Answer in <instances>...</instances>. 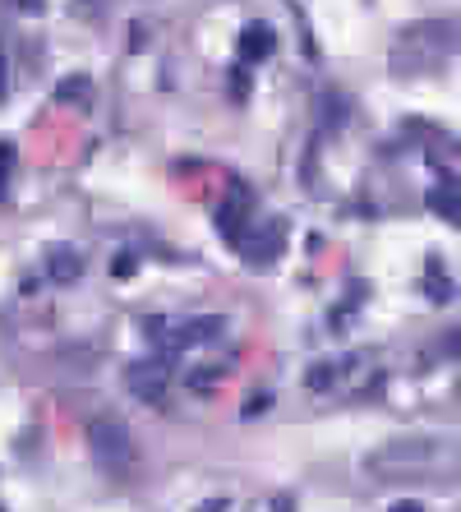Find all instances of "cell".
Returning <instances> with one entry per match:
<instances>
[{
  "mask_svg": "<svg viewBox=\"0 0 461 512\" xmlns=\"http://www.w3.org/2000/svg\"><path fill=\"white\" fill-rule=\"evenodd\" d=\"M222 379L226 374L217 370V365H203V370L185 374V388H190V393H213V388H222Z\"/></svg>",
  "mask_w": 461,
  "mask_h": 512,
  "instance_id": "14",
  "label": "cell"
},
{
  "mask_svg": "<svg viewBox=\"0 0 461 512\" xmlns=\"http://www.w3.org/2000/svg\"><path fill=\"white\" fill-rule=\"evenodd\" d=\"M263 406H268V397H254V402L245 406V416H263Z\"/></svg>",
  "mask_w": 461,
  "mask_h": 512,
  "instance_id": "20",
  "label": "cell"
},
{
  "mask_svg": "<svg viewBox=\"0 0 461 512\" xmlns=\"http://www.w3.org/2000/svg\"><path fill=\"white\" fill-rule=\"evenodd\" d=\"M56 102L60 107H88V102H93V84H88V74H70V79H60Z\"/></svg>",
  "mask_w": 461,
  "mask_h": 512,
  "instance_id": "12",
  "label": "cell"
},
{
  "mask_svg": "<svg viewBox=\"0 0 461 512\" xmlns=\"http://www.w3.org/2000/svg\"><path fill=\"white\" fill-rule=\"evenodd\" d=\"M249 222H254V190H249L245 180H231V190L217 203V236H222L226 245H236L249 231Z\"/></svg>",
  "mask_w": 461,
  "mask_h": 512,
  "instance_id": "6",
  "label": "cell"
},
{
  "mask_svg": "<svg viewBox=\"0 0 461 512\" xmlns=\"http://www.w3.org/2000/svg\"><path fill=\"white\" fill-rule=\"evenodd\" d=\"M14 10L19 14H42L47 10V0H14Z\"/></svg>",
  "mask_w": 461,
  "mask_h": 512,
  "instance_id": "18",
  "label": "cell"
},
{
  "mask_svg": "<svg viewBox=\"0 0 461 512\" xmlns=\"http://www.w3.org/2000/svg\"><path fill=\"white\" fill-rule=\"evenodd\" d=\"M14 167H19V148L10 139H0V203L10 199V185H14Z\"/></svg>",
  "mask_w": 461,
  "mask_h": 512,
  "instance_id": "13",
  "label": "cell"
},
{
  "mask_svg": "<svg viewBox=\"0 0 461 512\" xmlns=\"http://www.w3.org/2000/svg\"><path fill=\"white\" fill-rule=\"evenodd\" d=\"M369 370V356H360V351H351V356H337V360H319V365H309L305 374V388L309 393H319V397H342L351 393L355 383L365 379Z\"/></svg>",
  "mask_w": 461,
  "mask_h": 512,
  "instance_id": "4",
  "label": "cell"
},
{
  "mask_svg": "<svg viewBox=\"0 0 461 512\" xmlns=\"http://www.w3.org/2000/svg\"><path fill=\"white\" fill-rule=\"evenodd\" d=\"M79 273H83L79 250H70V245H51V250H47V277H51V282L70 286V282H79Z\"/></svg>",
  "mask_w": 461,
  "mask_h": 512,
  "instance_id": "10",
  "label": "cell"
},
{
  "mask_svg": "<svg viewBox=\"0 0 461 512\" xmlns=\"http://www.w3.org/2000/svg\"><path fill=\"white\" fill-rule=\"evenodd\" d=\"M425 291H429L434 300H448V296H452V282L438 273V259H429V268H425Z\"/></svg>",
  "mask_w": 461,
  "mask_h": 512,
  "instance_id": "15",
  "label": "cell"
},
{
  "mask_svg": "<svg viewBox=\"0 0 461 512\" xmlns=\"http://www.w3.org/2000/svg\"><path fill=\"white\" fill-rule=\"evenodd\" d=\"M10 97V51H5V42H0V102Z\"/></svg>",
  "mask_w": 461,
  "mask_h": 512,
  "instance_id": "17",
  "label": "cell"
},
{
  "mask_svg": "<svg viewBox=\"0 0 461 512\" xmlns=\"http://www.w3.org/2000/svg\"><path fill=\"white\" fill-rule=\"evenodd\" d=\"M226 93H231V102H245L249 97V65H236V70L226 74Z\"/></svg>",
  "mask_w": 461,
  "mask_h": 512,
  "instance_id": "16",
  "label": "cell"
},
{
  "mask_svg": "<svg viewBox=\"0 0 461 512\" xmlns=\"http://www.w3.org/2000/svg\"><path fill=\"white\" fill-rule=\"evenodd\" d=\"M429 213L443 217L448 227H461V185H452V180H438L434 190H429Z\"/></svg>",
  "mask_w": 461,
  "mask_h": 512,
  "instance_id": "9",
  "label": "cell"
},
{
  "mask_svg": "<svg viewBox=\"0 0 461 512\" xmlns=\"http://www.w3.org/2000/svg\"><path fill=\"white\" fill-rule=\"evenodd\" d=\"M429 167L438 171L443 180H452V185H461V143H452V139H443L429 153Z\"/></svg>",
  "mask_w": 461,
  "mask_h": 512,
  "instance_id": "11",
  "label": "cell"
},
{
  "mask_svg": "<svg viewBox=\"0 0 461 512\" xmlns=\"http://www.w3.org/2000/svg\"><path fill=\"white\" fill-rule=\"evenodd\" d=\"M452 56H457V28L438 24V19H425V24L402 28L388 65L397 79H425V74L443 70Z\"/></svg>",
  "mask_w": 461,
  "mask_h": 512,
  "instance_id": "1",
  "label": "cell"
},
{
  "mask_svg": "<svg viewBox=\"0 0 461 512\" xmlns=\"http://www.w3.org/2000/svg\"><path fill=\"white\" fill-rule=\"evenodd\" d=\"M130 393L139 397V402H153L162 406L166 402V388H171V356H153V360H139V365H130Z\"/></svg>",
  "mask_w": 461,
  "mask_h": 512,
  "instance_id": "7",
  "label": "cell"
},
{
  "mask_svg": "<svg viewBox=\"0 0 461 512\" xmlns=\"http://www.w3.org/2000/svg\"><path fill=\"white\" fill-rule=\"evenodd\" d=\"M226 508H231V503H226V499H208L199 512H226Z\"/></svg>",
  "mask_w": 461,
  "mask_h": 512,
  "instance_id": "21",
  "label": "cell"
},
{
  "mask_svg": "<svg viewBox=\"0 0 461 512\" xmlns=\"http://www.w3.org/2000/svg\"><path fill=\"white\" fill-rule=\"evenodd\" d=\"M392 512H425L420 503H392Z\"/></svg>",
  "mask_w": 461,
  "mask_h": 512,
  "instance_id": "22",
  "label": "cell"
},
{
  "mask_svg": "<svg viewBox=\"0 0 461 512\" xmlns=\"http://www.w3.org/2000/svg\"><path fill=\"white\" fill-rule=\"evenodd\" d=\"M448 462H457L452 439L411 434V439H392V443H383L379 453H369L365 471H374V476H429V471H443Z\"/></svg>",
  "mask_w": 461,
  "mask_h": 512,
  "instance_id": "2",
  "label": "cell"
},
{
  "mask_svg": "<svg viewBox=\"0 0 461 512\" xmlns=\"http://www.w3.org/2000/svg\"><path fill=\"white\" fill-rule=\"evenodd\" d=\"M134 273V259H130V254H120V259H116V277H130Z\"/></svg>",
  "mask_w": 461,
  "mask_h": 512,
  "instance_id": "19",
  "label": "cell"
},
{
  "mask_svg": "<svg viewBox=\"0 0 461 512\" xmlns=\"http://www.w3.org/2000/svg\"><path fill=\"white\" fill-rule=\"evenodd\" d=\"M236 250L249 268H272L286 250V222H263V227L249 222V231L236 240Z\"/></svg>",
  "mask_w": 461,
  "mask_h": 512,
  "instance_id": "5",
  "label": "cell"
},
{
  "mask_svg": "<svg viewBox=\"0 0 461 512\" xmlns=\"http://www.w3.org/2000/svg\"><path fill=\"white\" fill-rule=\"evenodd\" d=\"M272 51H277V33H272V24H245L240 28V65H263V60H272Z\"/></svg>",
  "mask_w": 461,
  "mask_h": 512,
  "instance_id": "8",
  "label": "cell"
},
{
  "mask_svg": "<svg viewBox=\"0 0 461 512\" xmlns=\"http://www.w3.org/2000/svg\"><path fill=\"white\" fill-rule=\"evenodd\" d=\"M88 448H93V462L102 466V476L111 485H134L143 471V453L139 443H134L130 425L120 416H97L88 425Z\"/></svg>",
  "mask_w": 461,
  "mask_h": 512,
  "instance_id": "3",
  "label": "cell"
}]
</instances>
